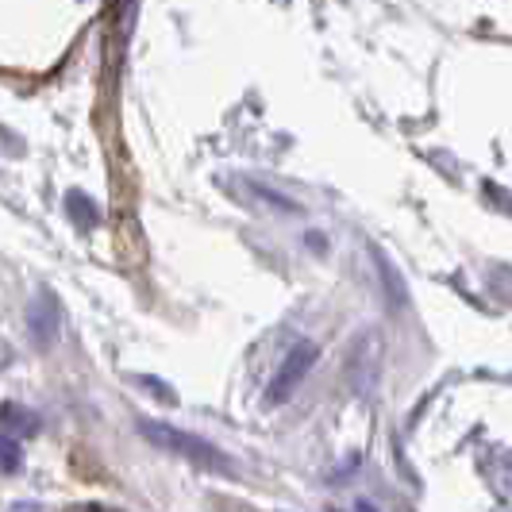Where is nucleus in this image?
<instances>
[{
  "instance_id": "f257e3e1",
  "label": "nucleus",
  "mask_w": 512,
  "mask_h": 512,
  "mask_svg": "<svg viewBox=\"0 0 512 512\" xmlns=\"http://www.w3.org/2000/svg\"><path fill=\"white\" fill-rule=\"evenodd\" d=\"M139 432H143L147 443L170 451V455H178V459H185L189 466H197V470H208L216 478H235L231 455L220 451L216 443H208V439L193 436V432H181V428L166 424V420H139Z\"/></svg>"
},
{
  "instance_id": "f03ea898",
  "label": "nucleus",
  "mask_w": 512,
  "mask_h": 512,
  "mask_svg": "<svg viewBox=\"0 0 512 512\" xmlns=\"http://www.w3.org/2000/svg\"><path fill=\"white\" fill-rule=\"evenodd\" d=\"M316 355H320V347H316L312 339H301V343H297V347H293V351L282 359V366L270 374L266 393H262V405H266V409H278V405H285V401L293 397V389L305 382V374L312 370Z\"/></svg>"
},
{
  "instance_id": "7ed1b4c3",
  "label": "nucleus",
  "mask_w": 512,
  "mask_h": 512,
  "mask_svg": "<svg viewBox=\"0 0 512 512\" xmlns=\"http://www.w3.org/2000/svg\"><path fill=\"white\" fill-rule=\"evenodd\" d=\"M58 320H62L58 316V297L43 285L35 293V301L27 305V332L35 339V347H51L54 335H58Z\"/></svg>"
},
{
  "instance_id": "20e7f679",
  "label": "nucleus",
  "mask_w": 512,
  "mask_h": 512,
  "mask_svg": "<svg viewBox=\"0 0 512 512\" xmlns=\"http://www.w3.org/2000/svg\"><path fill=\"white\" fill-rule=\"evenodd\" d=\"M370 258H374V270H378V278H382V289H385V301L397 308H409V285H405V278H401V270L389 262V255H385L378 243H370Z\"/></svg>"
},
{
  "instance_id": "39448f33",
  "label": "nucleus",
  "mask_w": 512,
  "mask_h": 512,
  "mask_svg": "<svg viewBox=\"0 0 512 512\" xmlns=\"http://www.w3.org/2000/svg\"><path fill=\"white\" fill-rule=\"evenodd\" d=\"M235 193H243L251 205L274 208V212H282V216H297V212H301L297 201H289V197L274 193V189H266V185H255V181H239V189H235Z\"/></svg>"
},
{
  "instance_id": "423d86ee",
  "label": "nucleus",
  "mask_w": 512,
  "mask_h": 512,
  "mask_svg": "<svg viewBox=\"0 0 512 512\" xmlns=\"http://www.w3.org/2000/svg\"><path fill=\"white\" fill-rule=\"evenodd\" d=\"M66 212L74 216V224L81 231H93L97 224H101V208L93 205L85 193H77V189L74 193H66Z\"/></svg>"
},
{
  "instance_id": "0eeeda50",
  "label": "nucleus",
  "mask_w": 512,
  "mask_h": 512,
  "mask_svg": "<svg viewBox=\"0 0 512 512\" xmlns=\"http://www.w3.org/2000/svg\"><path fill=\"white\" fill-rule=\"evenodd\" d=\"M0 424H4V428H20L24 436H35V432H39V416L31 409H24V405H12V401L0 405Z\"/></svg>"
},
{
  "instance_id": "6e6552de",
  "label": "nucleus",
  "mask_w": 512,
  "mask_h": 512,
  "mask_svg": "<svg viewBox=\"0 0 512 512\" xmlns=\"http://www.w3.org/2000/svg\"><path fill=\"white\" fill-rule=\"evenodd\" d=\"M20 459H24L20 443L0 432V474H16V470H20Z\"/></svg>"
},
{
  "instance_id": "1a4fd4ad",
  "label": "nucleus",
  "mask_w": 512,
  "mask_h": 512,
  "mask_svg": "<svg viewBox=\"0 0 512 512\" xmlns=\"http://www.w3.org/2000/svg\"><path fill=\"white\" fill-rule=\"evenodd\" d=\"M135 385H143V389H151L154 397L162 401V405H178V393L170 389V385H162L158 378H135Z\"/></svg>"
},
{
  "instance_id": "9d476101",
  "label": "nucleus",
  "mask_w": 512,
  "mask_h": 512,
  "mask_svg": "<svg viewBox=\"0 0 512 512\" xmlns=\"http://www.w3.org/2000/svg\"><path fill=\"white\" fill-rule=\"evenodd\" d=\"M355 512H378V509H374L370 501H359V505H355Z\"/></svg>"
}]
</instances>
